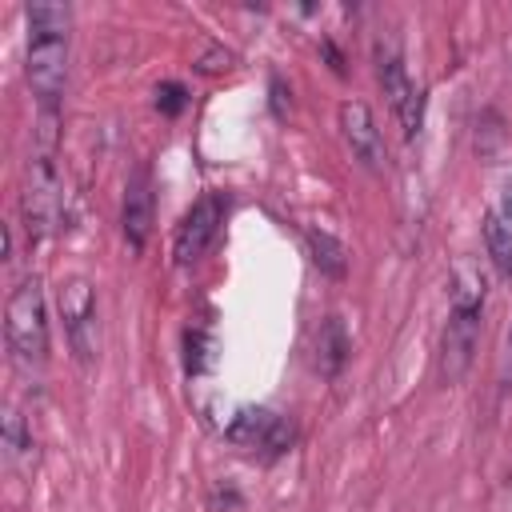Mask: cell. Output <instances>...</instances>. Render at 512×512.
<instances>
[{
  "label": "cell",
  "mask_w": 512,
  "mask_h": 512,
  "mask_svg": "<svg viewBox=\"0 0 512 512\" xmlns=\"http://www.w3.org/2000/svg\"><path fill=\"white\" fill-rule=\"evenodd\" d=\"M480 344V316L476 312H448L444 336H440V380L444 384H460L464 372L472 368Z\"/></svg>",
  "instance_id": "obj_10"
},
{
  "label": "cell",
  "mask_w": 512,
  "mask_h": 512,
  "mask_svg": "<svg viewBox=\"0 0 512 512\" xmlns=\"http://www.w3.org/2000/svg\"><path fill=\"white\" fill-rule=\"evenodd\" d=\"M196 68L200 72H228V68H236V56L228 48H212V56H200Z\"/></svg>",
  "instance_id": "obj_18"
},
{
  "label": "cell",
  "mask_w": 512,
  "mask_h": 512,
  "mask_svg": "<svg viewBox=\"0 0 512 512\" xmlns=\"http://www.w3.org/2000/svg\"><path fill=\"white\" fill-rule=\"evenodd\" d=\"M56 124L60 112H40L32 132V152L24 164V188H20V216L28 228V240H44L60 224V172H56Z\"/></svg>",
  "instance_id": "obj_2"
},
{
  "label": "cell",
  "mask_w": 512,
  "mask_h": 512,
  "mask_svg": "<svg viewBox=\"0 0 512 512\" xmlns=\"http://www.w3.org/2000/svg\"><path fill=\"white\" fill-rule=\"evenodd\" d=\"M484 248H488V260L492 268L512 280V224L500 216V212H488L484 216Z\"/></svg>",
  "instance_id": "obj_14"
},
{
  "label": "cell",
  "mask_w": 512,
  "mask_h": 512,
  "mask_svg": "<svg viewBox=\"0 0 512 512\" xmlns=\"http://www.w3.org/2000/svg\"><path fill=\"white\" fill-rule=\"evenodd\" d=\"M28 448H32V432L24 428V416H20L16 408H8V412H4V460L16 464Z\"/></svg>",
  "instance_id": "obj_15"
},
{
  "label": "cell",
  "mask_w": 512,
  "mask_h": 512,
  "mask_svg": "<svg viewBox=\"0 0 512 512\" xmlns=\"http://www.w3.org/2000/svg\"><path fill=\"white\" fill-rule=\"evenodd\" d=\"M4 340L20 368H40L48 360V308H44V284L36 276H24L8 304H4Z\"/></svg>",
  "instance_id": "obj_3"
},
{
  "label": "cell",
  "mask_w": 512,
  "mask_h": 512,
  "mask_svg": "<svg viewBox=\"0 0 512 512\" xmlns=\"http://www.w3.org/2000/svg\"><path fill=\"white\" fill-rule=\"evenodd\" d=\"M60 304V320H64V336L68 348L80 364H92L100 352V320H96V288L88 276H68L56 292Z\"/></svg>",
  "instance_id": "obj_4"
},
{
  "label": "cell",
  "mask_w": 512,
  "mask_h": 512,
  "mask_svg": "<svg viewBox=\"0 0 512 512\" xmlns=\"http://www.w3.org/2000/svg\"><path fill=\"white\" fill-rule=\"evenodd\" d=\"M152 220H156V184H152V168L136 164L128 184H124V204H120V228L132 252H144L148 236H152Z\"/></svg>",
  "instance_id": "obj_8"
},
{
  "label": "cell",
  "mask_w": 512,
  "mask_h": 512,
  "mask_svg": "<svg viewBox=\"0 0 512 512\" xmlns=\"http://www.w3.org/2000/svg\"><path fill=\"white\" fill-rule=\"evenodd\" d=\"M224 212H228V200H224L220 192H204V196L184 212V220L176 224V236H172V256H176L180 268L196 264V260L212 248V240H216V232H220V224H224Z\"/></svg>",
  "instance_id": "obj_6"
},
{
  "label": "cell",
  "mask_w": 512,
  "mask_h": 512,
  "mask_svg": "<svg viewBox=\"0 0 512 512\" xmlns=\"http://www.w3.org/2000/svg\"><path fill=\"white\" fill-rule=\"evenodd\" d=\"M348 332H344V324H340V316H328L320 328H316V364H320V372L324 376H336L340 368H344V360H348Z\"/></svg>",
  "instance_id": "obj_11"
},
{
  "label": "cell",
  "mask_w": 512,
  "mask_h": 512,
  "mask_svg": "<svg viewBox=\"0 0 512 512\" xmlns=\"http://www.w3.org/2000/svg\"><path fill=\"white\" fill-rule=\"evenodd\" d=\"M224 436H228L236 448L264 452V456L272 460V456H284V452L292 448L296 428H292V420H284L280 412H268V408H240V412L228 420Z\"/></svg>",
  "instance_id": "obj_7"
},
{
  "label": "cell",
  "mask_w": 512,
  "mask_h": 512,
  "mask_svg": "<svg viewBox=\"0 0 512 512\" xmlns=\"http://www.w3.org/2000/svg\"><path fill=\"white\" fill-rule=\"evenodd\" d=\"M336 124H340V136L348 144V152L368 168V172H380L388 152H384V136L376 128V116L364 100H344L340 112H336Z\"/></svg>",
  "instance_id": "obj_9"
},
{
  "label": "cell",
  "mask_w": 512,
  "mask_h": 512,
  "mask_svg": "<svg viewBox=\"0 0 512 512\" xmlns=\"http://www.w3.org/2000/svg\"><path fill=\"white\" fill-rule=\"evenodd\" d=\"M184 104H188V96H184V88H180L176 80H168V84H156V108H160L164 116H176V112H184Z\"/></svg>",
  "instance_id": "obj_17"
},
{
  "label": "cell",
  "mask_w": 512,
  "mask_h": 512,
  "mask_svg": "<svg viewBox=\"0 0 512 512\" xmlns=\"http://www.w3.org/2000/svg\"><path fill=\"white\" fill-rule=\"evenodd\" d=\"M184 348H188V372H204L212 364V340L204 332H184Z\"/></svg>",
  "instance_id": "obj_16"
},
{
  "label": "cell",
  "mask_w": 512,
  "mask_h": 512,
  "mask_svg": "<svg viewBox=\"0 0 512 512\" xmlns=\"http://www.w3.org/2000/svg\"><path fill=\"white\" fill-rule=\"evenodd\" d=\"M484 276L472 260H460L452 268V312H484Z\"/></svg>",
  "instance_id": "obj_12"
},
{
  "label": "cell",
  "mask_w": 512,
  "mask_h": 512,
  "mask_svg": "<svg viewBox=\"0 0 512 512\" xmlns=\"http://www.w3.org/2000/svg\"><path fill=\"white\" fill-rule=\"evenodd\" d=\"M508 348H512V332H508Z\"/></svg>",
  "instance_id": "obj_19"
},
{
  "label": "cell",
  "mask_w": 512,
  "mask_h": 512,
  "mask_svg": "<svg viewBox=\"0 0 512 512\" xmlns=\"http://www.w3.org/2000/svg\"><path fill=\"white\" fill-rule=\"evenodd\" d=\"M376 76H380V88L388 96V108L404 124V136H416L420 124H424V92L412 84V76H408L404 56H400L396 44L376 48Z\"/></svg>",
  "instance_id": "obj_5"
},
{
  "label": "cell",
  "mask_w": 512,
  "mask_h": 512,
  "mask_svg": "<svg viewBox=\"0 0 512 512\" xmlns=\"http://www.w3.org/2000/svg\"><path fill=\"white\" fill-rule=\"evenodd\" d=\"M304 240H308L312 264H316L324 276L340 280V276L348 272V252H344V244H340L332 232H324V228H308V232H304Z\"/></svg>",
  "instance_id": "obj_13"
},
{
  "label": "cell",
  "mask_w": 512,
  "mask_h": 512,
  "mask_svg": "<svg viewBox=\"0 0 512 512\" xmlns=\"http://www.w3.org/2000/svg\"><path fill=\"white\" fill-rule=\"evenodd\" d=\"M28 48H24V80L40 104V112H60V96L68 84V28L72 8L36 0L24 8Z\"/></svg>",
  "instance_id": "obj_1"
}]
</instances>
